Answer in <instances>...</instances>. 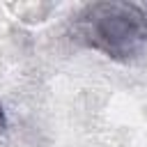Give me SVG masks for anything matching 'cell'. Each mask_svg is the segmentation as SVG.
<instances>
[{
    "label": "cell",
    "instance_id": "cell-2",
    "mask_svg": "<svg viewBox=\"0 0 147 147\" xmlns=\"http://www.w3.org/2000/svg\"><path fill=\"white\" fill-rule=\"evenodd\" d=\"M5 129H7V115H5V108L0 103V131H5Z\"/></svg>",
    "mask_w": 147,
    "mask_h": 147
},
{
    "label": "cell",
    "instance_id": "cell-1",
    "mask_svg": "<svg viewBox=\"0 0 147 147\" xmlns=\"http://www.w3.org/2000/svg\"><path fill=\"white\" fill-rule=\"evenodd\" d=\"M74 32L110 60H131L147 44V11L136 2H92L78 11Z\"/></svg>",
    "mask_w": 147,
    "mask_h": 147
}]
</instances>
